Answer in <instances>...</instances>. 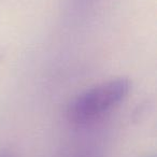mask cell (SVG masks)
<instances>
[{
    "instance_id": "cell-2",
    "label": "cell",
    "mask_w": 157,
    "mask_h": 157,
    "mask_svg": "<svg viewBox=\"0 0 157 157\" xmlns=\"http://www.w3.org/2000/svg\"><path fill=\"white\" fill-rule=\"evenodd\" d=\"M147 157H155V156H147Z\"/></svg>"
},
{
    "instance_id": "cell-1",
    "label": "cell",
    "mask_w": 157,
    "mask_h": 157,
    "mask_svg": "<svg viewBox=\"0 0 157 157\" xmlns=\"http://www.w3.org/2000/svg\"><path fill=\"white\" fill-rule=\"evenodd\" d=\"M127 78H116L84 90L69 103L67 116L71 122L84 124L101 117L122 102L131 90Z\"/></svg>"
}]
</instances>
